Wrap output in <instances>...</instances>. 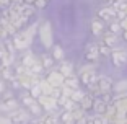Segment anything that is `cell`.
Returning <instances> with one entry per match:
<instances>
[{
    "label": "cell",
    "instance_id": "obj_28",
    "mask_svg": "<svg viewBox=\"0 0 127 124\" xmlns=\"http://www.w3.org/2000/svg\"><path fill=\"white\" fill-rule=\"evenodd\" d=\"M98 51H99V56H109L111 54V47L109 46H106V44H103V42H98Z\"/></svg>",
    "mask_w": 127,
    "mask_h": 124
},
{
    "label": "cell",
    "instance_id": "obj_13",
    "mask_svg": "<svg viewBox=\"0 0 127 124\" xmlns=\"http://www.w3.org/2000/svg\"><path fill=\"white\" fill-rule=\"evenodd\" d=\"M78 85H80V80L75 75H70V77H65L64 79V86H67L70 90H78Z\"/></svg>",
    "mask_w": 127,
    "mask_h": 124
},
{
    "label": "cell",
    "instance_id": "obj_23",
    "mask_svg": "<svg viewBox=\"0 0 127 124\" xmlns=\"http://www.w3.org/2000/svg\"><path fill=\"white\" fill-rule=\"evenodd\" d=\"M34 60H36V57H34L31 52H28V54H25V56H23V59H21V65H23L25 69H28L30 65H33Z\"/></svg>",
    "mask_w": 127,
    "mask_h": 124
},
{
    "label": "cell",
    "instance_id": "obj_17",
    "mask_svg": "<svg viewBox=\"0 0 127 124\" xmlns=\"http://www.w3.org/2000/svg\"><path fill=\"white\" fill-rule=\"evenodd\" d=\"M59 123L60 124H75V119H73V116H72L70 111H64V113L59 116Z\"/></svg>",
    "mask_w": 127,
    "mask_h": 124
},
{
    "label": "cell",
    "instance_id": "obj_37",
    "mask_svg": "<svg viewBox=\"0 0 127 124\" xmlns=\"http://www.w3.org/2000/svg\"><path fill=\"white\" fill-rule=\"evenodd\" d=\"M33 2L34 0H23V3H30V5H33Z\"/></svg>",
    "mask_w": 127,
    "mask_h": 124
},
{
    "label": "cell",
    "instance_id": "obj_36",
    "mask_svg": "<svg viewBox=\"0 0 127 124\" xmlns=\"http://www.w3.org/2000/svg\"><path fill=\"white\" fill-rule=\"evenodd\" d=\"M33 124H44V123H42V119L39 118V119H34V121H33Z\"/></svg>",
    "mask_w": 127,
    "mask_h": 124
},
{
    "label": "cell",
    "instance_id": "obj_18",
    "mask_svg": "<svg viewBox=\"0 0 127 124\" xmlns=\"http://www.w3.org/2000/svg\"><path fill=\"white\" fill-rule=\"evenodd\" d=\"M39 62H41L42 69H51L54 65V59L52 56H47V54H42L41 57H39Z\"/></svg>",
    "mask_w": 127,
    "mask_h": 124
},
{
    "label": "cell",
    "instance_id": "obj_14",
    "mask_svg": "<svg viewBox=\"0 0 127 124\" xmlns=\"http://www.w3.org/2000/svg\"><path fill=\"white\" fill-rule=\"evenodd\" d=\"M91 31H93L95 36H101V34L104 33V25H103V21L95 18L93 21H91Z\"/></svg>",
    "mask_w": 127,
    "mask_h": 124
},
{
    "label": "cell",
    "instance_id": "obj_33",
    "mask_svg": "<svg viewBox=\"0 0 127 124\" xmlns=\"http://www.w3.org/2000/svg\"><path fill=\"white\" fill-rule=\"evenodd\" d=\"M86 119H88V116H86V114H83L82 118H78V119L75 121V124H86Z\"/></svg>",
    "mask_w": 127,
    "mask_h": 124
},
{
    "label": "cell",
    "instance_id": "obj_10",
    "mask_svg": "<svg viewBox=\"0 0 127 124\" xmlns=\"http://www.w3.org/2000/svg\"><path fill=\"white\" fill-rule=\"evenodd\" d=\"M101 42L106 46H109V47H114V46L117 44V36L116 34H112L111 31H104V33L101 34Z\"/></svg>",
    "mask_w": 127,
    "mask_h": 124
},
{
    "label": "cell",
    "instance_id": "obj_41",
    "mask_svg": "<svg viewBox=\"0 0 127 124\" xmlns=\"http://www.w3.org/2000/svg\"><path fill=\"white\" fill-rule=\"evenodd\" d=\"M126 124H127V119H126Z\"/></svg>",
    "mask_w": 127,
    "mask_h": 124
},
{
    "label": "cell",
    "instance_id": "obj_12",
    "mask_svg": "<svg viewBox=\"0 0 127 124\" xmlns=\"http://www.w3.org/2000/svg\"><path fill=\"white\" fill-rule=\"evenodd\" d=\"M93 101H95V96L90 93H85V96L82 98V101L78 103V106L83 109V111H90L93 108Z\"/></svg>",
    "mask_w": 127,
    "mask_h": 124
},
{
    "label": "cell",
    "instance_id": "obj_15",
    "mask_svg": "<svg viewBox=\"0 0 127 124\" xmlns=\"http://www.w3.org/2000/svg\"><path fill=\"white\" fill-rule=\"evenodd\" d=\"M59 72L64 77H70V75H73V65H72L70 62H65V60H64L62 64L59 65Z\"/></svg>",
    "mask_w": 127,
    "mask_h": 124
},
{
    "label": "cell",
    "instance_id": "obj_24",
    "mask_svg": "<svg viewBox=\"0 0 127 124\" xmlns=\"http://www.w3.org/2000/svg\"><path fill=\"white\" fill-rule=\"evenodd\" d=\"M108 31H111L112 34H116V36H119L121 33H122V28H121V25H119V21H109V30Z\"/></svg>",
    "mask_w": 127,
    "mask_h": 124
},
{
    "label": "cell",
    "instance_id": "obj_25",
    "mask_svg": "<svg viewBox=\"0 0 127 124\" xmlns=\"http://www.w3.org/2000/svg\"><path fill=\"white\" fill-rule=\"evenodd\" d=\"M52 59H56V60L64 59V49L60 47V46H54L52 47Z\"/></svg>",
    "mask_w": 127,
    "mask_h": 124
},
{
    "label": "cell",
    "instance_id": "obj_16",
    "mask_svg": "<svg viewBox=\"0 0 127 124\" xmlns=\"http://www.w3.org/2000/svg\"><path fill=\"white\" fill-rule=\"evenodd\" d=\"M13 62H15V54L5 52L3 56L0 57V67H11Z\"/></svg>",
    "mask_w": 127,
    "mask_h": 124
},
{
    "label": "cell",
    "instance_id": "obj_20",
    "mask_svg": "<svg viewBox=\"0 0 127 124\" xmlns=\"http://www.w3.org/2000/svg\"><path fill=\"white\" fill-rule=\"evenodd\" d=\"M44 124H59V116H56L54 113H47L41 118Z\"/></svg>",
    "mask_w": 127,
    "mask_h": 124
},
{
    "label": "cell",
    "instance_id": "obj_39",
    "mask_svg": "<svg viewBox=\"0 0 127 124\" xmlns=\"http://www.w3.org/2000/svg\"><path fill=\"white\" fill-rule=\"evenodd\" d=\"M0 79H2V69H0Z\"/></svg>",
    "mask_w": 127,
    "mask_h": 124
},
{
    "label": "cell",
    "instance_id": "obj_1",
    "mask_svg": "<svg viewBox=\"0 0 127 124\" xmlns=\"http://www.w3.org/2000/svg\"><path fill=\"white\" fill-rule=\"evenodd\" d=\"M36 33H37V25L34 23V25L28 26L25 31H18L16 34H13V36H11V42H13L15 49L16 51H25V49H28Z\"/></svg>",
    "mask_w": 127,
    "mask_h": 124
},
{
    "label": "cell",
    "instance_id": "obj_22",
    "mask_svg": "<svg viewBox=\"0 0 127 124\" xmlns=\"http://www.w3.org/2000/svg\"><path fill=\"white\" fill-rule=\"evenodd\" d=\"M2 69V79H5V80H8V82H11V80L15 79V72L11 70L10 67H0Z\"/></svg>",
    "mask_w": 127,
    "mask_h": 124
},
{
    "label": "cell",
    "instance_id": "obj_9",
    "mask_svg": "<svg viewBox=\"0 0 127 124\" xmlns=\"http://www.w3.org/2000/svg\"><path fill=\"white\" fill-rule=\"evenodd\" d=\"M98 18L103 21H114L116 20V10L112 7H104L98 11Z\"/></svg>",
    "mask_w": 127,
    "mask_h": 124
},
{
    "label": "cell",
    "instance_id": "obj_27",
    "mask_svg": "<svg viewBox=\"0 0 127 124\" xmlns=\"http://www.w3.org/2000/svg\"><path fill=\"white\" fill-rule=\"evenodd\" d=\"M83 96H85V91H82V90L78 88V90H73V91H72V95H70V100H73L75 103H80V101H82V98H83Z\"/></svg>",
    "mask_w": 127,
    "mask_h": 124
},
{
    "label": "cell",
    "instance_id": "obj_26",
    "mask_svg": "<svg viewBox=\"0 0 127 124\" xmlns=\"http://www.w3.org/2000/svg\"><path fill=\"white\" fill-rule=\"evenodd\" d=\"M41 95L42 93H41V88H39V82H37V83H34V85L30 88V96H33L34 100H37Z\"/></svg>",
    "mask_w": 127,
    "mask_h": 124
},
{
    "label": "cell",
    "instance_id": "obj_6",
    "mask_svg": "<svg viewBox=\"0 0 127 124\" xmlns=\"http://www.w3.org/2000/svg\"><path fill=\"white\" fill-rule=\"evenodd\" d=\"M98 57H99V51H98V44L96 42H90V44L85 47V59L90 62V64H93V62H96Z\"/></svg>",
    "mask_w": 127,
    "mask_h": 124
},
{
    "label": "cell",
    "instance_id": "obj_7",
    "mask_svg": "<svg viewBox=\"0 0 127 124\" xmlns=\"http://www.w3.org/2000/svg\"><path fill=\"white\" fill-rule=\"evenodd\" d=\"M8 118H10L11 123H26L28 119H30V114L25 111V109H13V111H10V114H8Z\"/></svg>",
    "mask_w": 127,
    "mask_h": 124
},
{
    "label": "cell",
    "instance_id": "obj_30",
    "mask_svg": "<svg viewBox=\"0 0 127 124\" xmlns=\"http://www.w3.org/2000/svg\"><path fill=\"white\" fill-rule=\"evenodd\" d=\"M46 5H47V0H34L33 2V7L36 10H42V8H46Z\"/></svg>",
    "mask_w": 127,
    "mask_h": 124
},
{
    "label": "cell",
    "instance_id": "obj_5",
    "mask_svg": "<svg viewBox=\"0 0 127 124\" xmlns=\"http://www.w3.org/2000/svg\"><path fill=\"white\" fill-rule=\"evenodd\" d=\"M111 60H112V64L116 65V67H122V65H126L127 62V52L124 51V49H111Z\"/></svg>",
    "mask_w": 127,
    "mask_h": 124
},
{
    "label": "cell",
    "instance_id": "obj_38",
    "mask_svg": "<svg viewBox=\"0 0 127 124\" xmlns=\"http://www.w3.org/2000/svg\"><path fill=\"white\" fill-rule=\"evenodd\" d=\"M122 36H124V39L127 41V31H122Z\"/></svg>",
    "mask_w": 127,
    "mask_h": 124
},
{
    "label": "cell",
    "instance_id": "obj_21",
    "mask_svg": "<svg viewBox=\"0 0 127 124\" xmlns=\"http://www.w3.org/2000/svg\"><path fill=\"white\" fill-rule=\"evenodd\" d=\"M114 91H116L117 95L127 93V80H121V82H117L116 85H114Z\"/></svg>",
    "mask_w": 127,
    "mask_h": 124
},
{
    "label": "cell",
    "instance_id": "obj_2",
    "mask_svg": "<svg viewBox=\"0 0 127 124\" xmlns=\"http://www.w3.org/2000/svg\"><path fill=\"white\" fill-rule=\"evenodd\" d=\"M96 79H98V74L95 72V67L91 64L80 69V82H82L86 88L93 85V83L96 82Z\"/></svg>",
    "mask_w": 127,
    "mask_h": 124
},
{
    "label": "cell",
    "instance_id": "obj_31",
    "mask_svg": "<svg viewBox=\"0 0 127 124\" xmlns=\"http://www.w3.org/2000/svg\"><path fill=\"white\" fill-rule=\"evenodd\" d=\"M106 2H108V5H109V7H112L114 10H117V8L121 7V3H122L124 0H106Z\"/></svg>",
    "mask_w": 127,
    "mask_h": 124
},
{
    "label": "cell",
    "instance_id": "obj_29",
    "mask_svg": "<svg viewBox=\"0 0 127 124\" xmlns=\"http://www.w3.org/2000/svg\"><path fill=\"white\" fill-rule=\"evenodd\" d=\"M28 108H30V111H31L33 114H36V116H39V114H41V109H42L41 106H39V103H37V101H34L33 105H30Z\"/></svg>",
    "mask_w": 127,
    "mask_h": 124
},
{
    "label": "cell",
    "instance_id": "obj_19",
    "mask_svg": "<svg viewBox=\"0 0 127 124\" xmlns=\"http://www.w3.org/2000/svg\"><path fill=\"white\" fill-rule=\"evenodd\" d=\"M39 88H41V93L42 95H49V96H51L54 86H51V83L44 79V80H39Z\"/></svg>",
    "mask_w": 127,
    "mask_h": 124
},
{
    "label": "cell",
    "instance_id": "obj_3",
    "mask_svg": "<svg viewBox=\"0 0 127 124\" xmlns=\"http://www.w3.org/2000/svg\"><path fill=\"white\" fill-rule=\"evenodd\" d=\"M39 38H41L44 47H52V28H51L49 21H44L39 26Z\"/></svg>",
    "mask_w": 127,
    "mask_h": 124
},
{
    "label": "cell",
    "instance_id": "obj_8",
    "mask_svg": "<svg viewBox=\"0 0 127 124\" xmlns=\"http://www.w3.org/2000/svg\"><path fill=\"white\" fill-rule=\"evenodd\" d=\"M64 79H65V77H64L59 70H52V72H49V75H47L46 80L51 83V86H54V88H60V86L64 85Z\"/></svg>",
    "mask_w": 127,
    "mask_h": 124
},
{
    "label": "cell",
    "instance_id": "obj_4",
    "mask_svg": "<svg viewBox=\"0 0 127 124\" xmlns=\"http://www.w3.org/2000/svg\"><path fill=\"white\" fill-rule=\"evenodd\" d=\"M37 103H39V106H41L42 109H46L47 113H54V111L59 108L57 100L52 98V96H49V95H41V96L37 98Z\"/></svg>",
    "mask_w": 127,
    "mask_h": 124
},
{
    "label": "cell",
    "instance_id": "obj_40",
    "mask_svg": "<svg viewBox=\"0 0 127 124\" xmlns=\"http://www.w3.org/2000/svg\"><path fill=\"white\" fill-rule=\"evenodd\" d=\"M0 13H2V8H0Z\"/></svg>",
    "mask_w": 127,
    "mask_h": 124
},
{
    "label": "cell",
    "instance_id": "obj_32",
    "mask_svg": "<svg viewBox=\"0 0 127 124\" xmlns=\"http://www.w3.org/2000/svg\"><path fill=\"white\" fill-rule=\"evenodd\" d=\"M119 25H121V28H122V31H127V16L122 18V20H119Z\"/></svg>",
    "mask_w": 127,
    "mask_h": 124
},
{
    "label": "cell",
    "instance_id": "obj_11",
    "mask_svg": "<svg viewBox=\"0 0 127 124\" xmlns=\"http://www.w3.org/2000/svg\"><path fill=\"white\" fill-rule=\"evenodd\" d=\"M106 108H108V103L104 101V100H101L99 96L98 98H95V101H93V111L96 114H99V116H103V114L106 113Z\"/></svg>",
    "mask_w": 127,
    "mask_h": 124
},
{
    "label": "cell",
    "instance_id": "obj_35",
    "mask_svg": "<svg viewBox=\"0 0 127 124\" xmlns=\"http://www.w3.org/2000/svg\"><path fill=\"white\" fill-rule=\"evenodd\" d=\"M3 91H5V85H3V82L0 80V93H3Z\"/></svg>",
    "mask_w": 127,
    "mask_h": 124
},
{
    "label": "cell",
    "instance_id": "obj_34",
    "mask_svg": "<svg viewBox=\"0 0 127 124\" xmlns=\"http://www.w3.org/2000/svg\"><path fill=\"white\" fill-rule=\"evenodd\" d=\"M0 124H13V123H11V121H10V118H5V116H0Z\"/></svg>",
    "mask_w": 127,
    "mask_h": 124
}]
</instances>
